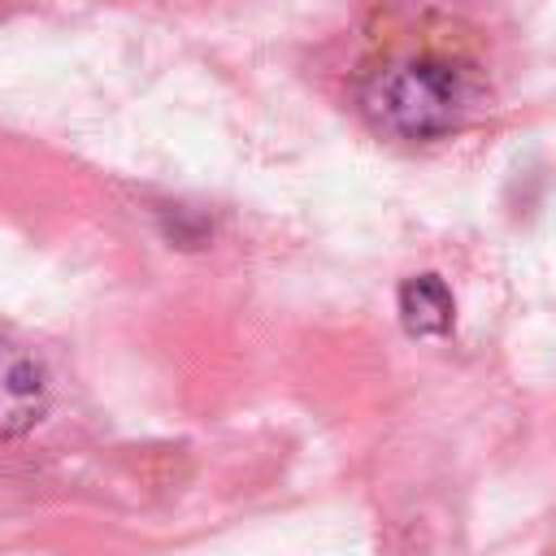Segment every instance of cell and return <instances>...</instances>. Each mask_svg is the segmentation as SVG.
<instances>
[{"label": "cell", "mask_w": 556, "mask_h": 556, "mask_svg": "<svg viewBox=\"0 0 556 556\" xmlns=\"http://www.w3.org/2000/svg\"><path fill=\"white\" fill-rule=\"evenodd\" d=\"M361 104L378 130L408 139V143H426V139H443L460 130L473 117L478 87L456 61L408 56V61H391L387 70H378L365 83Z\"/></svg>", "instance_id": "obj_1"}, {"label": "cell", "mask_w": 556, "mask_h": 556, "mask_svg": "<svg viewBox=\"0 0 556 556\" xmlns=\"http://www.w3.org/2000/svg\"><path fill=\"white\" fill-rule=\"evenodd\" d=\"M52 387L35 352L0 339V443L30 434L48 413Z\"/></svg>", "instance_id": "obj_2"}, {"label": "cell", "mask_w": 556, "mask_h": 556, "mask_svg": "<svg viewBox=\"0 0 556 556\" xmlns=\"http://www.w3.org/2000/svg\"><path fill=\"white\" fill-rule=\"evenodd\" d=\"M400 321L413 339H443L456 326V300L439 274H413L400 282Z\"/></svg>", "instance_id": "obj_3"}]
</instances>
